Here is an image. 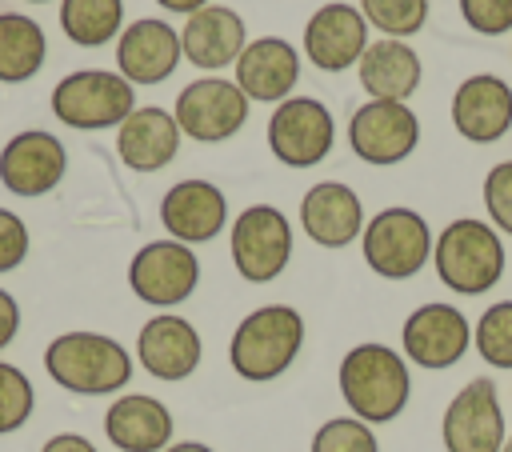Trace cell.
Instances as JSON below:
<instances>
[{
	"instance_id": "6da1fadb",
	"label": "cell",
	"mask_w": 512,
	"mask_h": 452,
	"mask_svg": "<svg viewBox=\"0 0 512 452\" xmlns=\"http://www.w3.org/2000/svg\"><path fill=\"white\" fill-rule=\"evenodd\" d=\"M336 384H340V396H344L348 412L364 424L396 420L408 408V396H412L408 360L400 352H392L388 344H376V340H364V344L344 352Z\"/></svg>"
},
{
	"instance_id": "7a4b0ae2",
	"label": "cell",
	"mask_w": 512,
	"mask_h": 452,
	"mask_svg": "<svg viewBox=\"0 0 512 452\" xmlns=\"http://www.w3.org/2000/svg\"><path fill=\"white\" fill-rule=\"evenodd\" d=\"M300 348H304V316L292 304H260L236 324L228 340V364L240 380L268 384L292 368Z\"/></svg>"
},
{
	"instance_id": "3957f363",
	"label": "cell",
	"mask_w": 512,
	"mask_h": 452,
	"mask_svg": "<svg viewBox=\"0 0 512 452\" xmlns=\"http://www.w3.org/2000/svg\"><path fill=\"white\" fill-rule=\"evenodd\" d=\"M48 376L76 396H108L132 380V356L104 332H60L44 348Z\"/></svg>"
},
{
	"instance_id": "277c9868",
	"label": "cell",
	"mask_w": 512,
	"mask_h": 452,
	"mask_svg": "<svg viewBox=\"0 0 512 452\" xmlns=\"http://www.w3.org/2000/svg\"><path fill=\"white\" fill-rule=\"evenodd\" d=\"M432 264L444 288L460 296H480L496 288L504 276V240L492 224L476 216H460L436 236Z\"/></svg>"
},
{
	"instance_id": "5b68a950",
	"label": "cell",
	"mask_w": 512,
	"mask_h": 452,
	"mask_svg": "<svg viewBox=\"0 0 512 452\" xmlns=\"http://www.w3.org/2000/svg\"><path fill=\"white\" fill-rule=\"evenodd\" d=\"M432 228L428 220L416 212V208H404V204H392V208H380L364 232H360V252H364V264L384 276V280H408L416 276L428 260H432Z\"/></svg>"
},
{
	"instance_id": "8992f818",
	"label": "cell",
	"mask_w": 512,
	"mask_h": 452,
	"mask_svg": "<svg viewBox=\"0 0 512 452\" xmlns=\"http://www.w3.org/2000/svg\"><path fill=\"white\" fill-rule=\"evenodd\" d=\"M232 264L248 284H272L292 260V224L272 204H248L228 232Z\"/></svg>"
},
{
	"instance_id": "52a82bcc",
	"label": "cell",
	"mask_w": 512,
	"mask_h": 452,
	"mask_svg": "<svg viewBox=\"0 0 512 452\" xmlns=\"http://www.w3.org/2000/svg\"><path fill=\"white\" fill-rule=\"evenodd\" d=\"M132 108H136L132 84L124 76H112L100 68L72 72L52 88V112L68 128H84V132L112 128V124H124L132 116Z\"/></svg>"
},
{
	"instance_id": "ba28073f",
	"label": "cell",
	"mask_w": 512,
	"mask_h": 452,
	"mask_svg": "<svg viewBox=\"0 0 512 452\" xmlns=\"http://www.w3.org/2000/svg\"><path fill=\"white\" fill-rule=\"evenodd\" d=\"M248 104L252 100L236 88V80L200 76L176 96V112L172 116H176L184 136H192L200 144H220V140H232L244 128Z\"/></svg>"
},
{
	"instance_id": "9c48e42d",
	"label": "cell",
	"mask_w": 512,
	"mask_h": 452,
	"mask_svg": "<svg viewBox=\"0 0 512 452\" xmlns=\"http://www.w3.org/2000/svg\"><path fill=\"white\" fill-rule=\"evenodd\" d=\"M420 144V120L400 100H368L348 120V148L376 168L400 164Z\"/></svg>"
},
{
	"instance_id": "30bf717a",
	"label": "cell",
	"mask_w": 512,
	"mask_h": 452,
	"mask_svg": "<svg viewBox=\"0 0 512 452\" xmlns=\"http://www.w3.org/2000/svg\"><path fill=\"white\" fill-rule=\"evenodd\" d=\"M200 284V260L180 240H152L128 264V288L152 308L184 304Z\"/></svg>"
},
{
	"instance_id": "8fae6325",
	"label": "cell",
	"mask_w": 512,
	"mask_h": 452,
	"mask_svg": "<svg viewBox=\"0 0 512 452\" xmlns=\"http://www.w3.org/2000/svg\"><path fill=\"white\" fill-rule=\"evenodd\" d=\"M440 440L448 452H500L508 440L504 412H500V392L488 376L468 380L444 408L440 420Z\"/></svg>"
},
{
	"instance_id": "7c38bea8",
	"label": "cell",
	"mask_w": 512,
	"mask_h": 452,
	"mask_svg": "<svg viewBox=\"0 0 512 452\" xmlns=\"http://www.w3.org/2000/svg\"><path fill=\"white\" fill-rule=\"evenodd\" d=\"M336 120L312 96H288L268 120V148L288 168H312L332 152Z\"/></svg>"
},
{
	"instance_id": "4fadbf2b",
	"label": "cell",
	"mask_w": 512,
	"mask_h": 452,
	"mask_svg": "<svg viewBox=\"0 0 512 452\" xmlns=\"http://www.w3.org/2000/svg\"><path fill=\"white\" fill-rule=\"evenodd\" d=\"M400 344L416 368L440 372V368L460 364V356L472 344V324L456 304L428 300V304L408 312V320L400 328Z\"/></svg>"
},
{
	"instance_id": "5bb4252c",
	"label": "cell",
	"mask_w": 512,
	"mask_h": 452,
	"mask_svg": "<svg viewBox=\"0 0 512 452\" xmlns=\"http://www.w3.org/2000/svg\"><path fill=\"white\" fill-rule=\"evenodd\" d=\"M364 48H368V20L360 8L344 0L320 4L304 24V56L320 72H344L360 64Z\"/></svg>"
},
{
	"instance_id": "9a60e30c",
	"label": "cell",
	"mask_w": 512,
	"mask_h": 452,
	"mask_svg": "<svg viewBox=\"0 0 512 452\" xmlns=\"http://www.w3.org/2000/svg\"><path fill=\"white\" fill-rule=\"evenodd\" d=\"M160 224L180 244H208L228 224V200L212 180H180L160 200Z\"/></svg>"
},
{
	"instance_id": "2e32d148",
	"label": "cell",
	"mask_w": 512,
	"mask_h": 452,
	"mask_svg": "<svg viewBox=\"0 0 512 452\" xmlns=\"http://www.w3.org/2000/svg\"><path fill=\"white\" fill-rule=\"evenodd\" d=\"M136 356H140L148 376L176 384V380H188L200 368L204 344H200V332L192 328V320H184L176 312H160L140 328Z\"/></svg>"
},
{
	"instance_id": "e0dca14e",
	"label": "cell",
	"mask_w": 512,
	"mask_h": 452,
	"mask_svg": "<svg viewBox=\"0 0 512 452\" xmlns=\"http://www.w3.org/2000/svg\"><path fill=\"white\" fill-rule=\"evenodd\" d=\"M68 168L64 144L52 132H16L0 152V184L16 196H44L60 184Z\"/></svg>"
},
{
	"instance_id": "ac0fdd59",
	"label": "cell",
	"mask_w": 512,
	"mask_h": 452,
	"mask_svg": "<svg viewBox=\"0 0 512 452\" xmlns=\"http://www.w3.org/2000/svg\"><path fill=\"white\" fill-rule=\"evenodd\" d=\"M364 204L340 180H320L300 200V228L320 248H348L364 232Z\"/></svg>"
},
{
	"instance_id": "d6986e66",
	"label": "cell",
	"mask_w": 512,
	"mask_h": 452,
	"mask_svg": "<svg viewBox=\"0 0 512 452\" xmlns=\"http://www.w3.org/2000/svg\"><path fill=\"white\" fill-rule=\"evenodd\" d=\"M184 48H180V32L168 24V20H132L124 32H120V44H116V64H120V76L128 84H160L176 72Z\"/></svg>"
},
{
	"instance_id": "ffe728a7",
	"label": "cell",
	"mask_w": 512,
	"mask_h": 452,
	"mask_svg": "<svg viewBox=\"0 0 512 452\" xmlns=\"http://www.w3.org/2000/svg\"><path fill=\"white\" fill-rule=\"evenodd\" d=\"M452 124L472 144H496L512 128V84L500 76H468L452 92Z\"/></svg>"
},
{
	"instance_id": "44dd1931",
	"label": "cell",
	"mask_w": 512,
	"mask_h": 452,
	"mask_svg": "<svg viewBox=\"0 0 512 452\" xmlns=\"http://www.w3.org/2000/svg\"><path fill=\"white\" fill-rule=\"evenodd\" d=\"M296 80H300V56H296V48L288 40L260 36V40L244 44V52L236 60V88L248 100L280 104V100H288Z\"/></svg>"
},
{
	"instance_id": "7402d4cb",
	"label": "cell",
	"mask_w": 512,
	"mask_h": 452,
	"mask_svg": "<svg viewBox=\"0 0 512 452\" xmlns=\"http://www.w3.org/2000/svg\"><path fill=\"white\" fill-rule=\"evenodd\" d=\"M104 436L120 452H164L172 444V412L144 392L116 396L104 412Z\"/></svg>"
},
{
	"instance_id": "603a6c76",
	"label": "cell",
	"mask_w": 512,
	"mask_h": 452,
	"mask_svg": "<svg viewBox=\"0 0 512 452\" xmlns=\"http://www.w3.org/2000/svg\"><path fill=\"white\" fill-rule=\"evenodd\" d=\"M248 36H244V20L240 12H232L228 4H204L200 12L188 16L184 32H180V48L196 68H224L236 64L244 52Z\"/></svg>"
},
{
	"instance_id": "cb8c5ba5",
	"label": "cell",
	"mask_w": 512,
	"mask_h": 452,
	"mask_svg": "<svg viewBox=\"0 0 512 452\" xmlns=\"http://www.w3.org/2000/svg\"><path fill=\"white\" fill-rule=\"evenodd\" d=\"M180 124L164 108H132L116 132V152L132 172H160L180 152Z\"/></svg>"
},
{
	"instance_id": "d4e9b609",
	"label": "cell",
	"mask_w": 512,
	"mask_h": 452,
	"mask_svg": "<svg viewBox=\"0 0 512 452\" xmlns=\"http://www.w3.org/2000/svg\"><path fill=\"white\" fill-rule=\"evenodd\" d=\"M360 84L372 100H408L420 88V56L404 40H380L368 44L360 56Z\"/></svg>"
},
{
	"instance_id": "484cf974",
	"label": "cell",
	"mask_w": 512,
	"mask_h": 452,
	"mask_svg": "<svg viewBox=\"0 0 512 452\" xmlns=\"http://www.w3.org/2000/svg\"><path fill=\"white\" fill-rule=\"evenodd\" d=\"M44 52H48V40L36 20L20 12H0V80L4 84H20L36 76L44 64Z\"/></svg>"
},
{
	"instance_id": "4316f807",
	"label": "cell",
	"mask_w": 512,
	"mask_h": 452,
	"mask_svg": "<svg viewBox=\"0 0 512 452\" xmlns=\"http://www.w3.org/2000/svg\"><path fill=\"white\" fill-rule=\"evenodd\" d=\"M124 0H64L60 4V28L80 48H100L120 32Z\"/></svg>"
},
{
	"instance_id": "83f0119b",
	"label": "cell",
	"mask_w": 512,
	"mask_h": 452,
	"mask_svg": "<svg viewBox=\"0 0 512 452\" xmlns=\"http://www.w3.org/2000/svg\"><path fill=\"white\" fill-rule=\"evenodd\" d=\"M472 344L484 364L512 368V300H496L480 312V320L472 328Z\"/></svg>"
},
{
	"instance_id": "f1b7e54d",
	"label": "cell",
	"mask_w": 512,
	"mask_h": 452,
	"mask_svg": "<svg viewBox=\"0 0 512 452\" xmlns=\"http://www.w3.org/2000/svg\"><path fill=\"white\" fill-rule=\"evenodd\" d=\"M360 12L388 40H404V36H412V32L424 28L428 0H360Z\"/></svg>"
},
{
	"instance_id": "f546056e",
	"label": "cell",
	"mask_w": 512,
	"mask_h": 452,
	"mask_svg": "<svg viewBox=\"0 0 512 452\" xmlns=\"http://www.w3.org/2000/svg\"><path fill=\"white\" fill-rule=\"evenodd\" d=\"M308 452H380V440H376L372 424H364L356 416H332L312 432Z\"/></svg>"
},
{
	"instance_id": "4dcf8cb0",
	"label": "cell",
	"mask_w": 512,
	"mask_h": 452,
	"mask_svg": "<svg viewBox=\"0 0 512 452\" xmlns=\"http://www.w3.org/2000/svg\"><path fill=\"white\" fill-rule=\"evenodd\" d=\"M32 404H36L32 380L16 364H4L0 360V436L4 432H16L32 416Z\"/></svg>"
},
{
	"instance_id": "1f68e13d",
	"label": "cell",
	"mask_w": 512,
	"mask_h": 452,
	"mask_svg": "<svg viewBox=\"0 0 512 452\" xmlns=\"http://www.w3.org/2000/svg\"><path fill=\"white\" fill-rule=\"evenodd\" d=\"M484 208L496 232L512 236V160H500L484 176Z\"/></svg>"
},
{
	"instance_id": "d6a6232c",
	"label": "cell",
	"mask_w": 512,
	"mask_h": 452,
	"mask_svg": "<svg viewBox=\"0 0 512 452\" xmlns=\"http://www.w3.org/2000/svg\"><path fill=\"white\" fill-rule=\"evenodd\" d=\"M464 24L480 36H504L512 32V0H460Z\"/></svg>"
},
{
	"instance_id": "836d02e7",
	"label": "cell",
	"mask_w": 512,
	"mask_h": 452,
	"mask_svg": "<svg viewBox=\"0 0 512 452\" xmlns=\"http://www.w3.org/2000/svg\"><path fill=\"white\" fill-rule=\"evenodd\" d=\"M24 256H28V228L16 212L0 208V272L20 268Z\"/></svg>"
},
{
	"instance_id": "e575fe53",
	"label": "cell",
	"mask_w": 512,
	"mask_h": 452,
	"mask_svg": "<svg viewBox=\"0 0 512 452\" xmlns=\"http://www.w3.org/2000/svg\"><path fill=\"white\" fill-rule=\"evenodd\" d=\"M16 332H20V304L12 300V292L0 288V348H8Z\"/></svg>"
},
{
	"instance_id": "d590c367",
	"label": "cell",
	"mask_w": 512,
	"mask_h": 452,
	"mask_svg": "<svg viewBox=\"0 0 512 452\" xmlns=\"http://www.w3.org/2000/svg\"><path fill=\"white\" fill-rule=\"evenodd\" d=\"M40 452H96V444L80 432H60V436H48Z\"/></svg>"
},
{
	"instance_id": "8d00e7d4",
	"label": "cell",
	"mask_w": 512,
	"mask_h": 452,
	"mask_svg": "<svg viewBox=\"0 0 512 452\" xmlns=\"http://www.w3.org/2000/svg\"><path fill=\"white\" fill-rule=\"evenodd\" d=\"M156 4L168 8V12H188V16H192V12H200L208 0H156Z\"/></svg>"
},
{
	"instance_id": "74e56055",
	"label": "cell",
	"mask_w": 512,
	"mask_h": 452,
	"mask_svg": "<svg viewBox=\"0 0 512 452\" xmlns=\"http://www.w3.org/2000/svg\"><path fill=\"white\" fill-rule=\"evenodd\" d=\"M164 452H216V448H208V444H200V440H180V444H168Z\"/></svg>"
},
{
	"instance_id": "f35d334b",
	"label": "cell",
	"mask_w": 512,
	"mask_h": 452,
	"mask_svg": "<svg viewBox=\"0 0 512 452\" xmlns=\"http://www.w3.org/2000/svg\"><path fill=\"white\" fill-rule=\"evenodd\" d=\"M500 452H512V436H508V440H504V448H500Z\"/></svg>"
},
{
	"instance_id": "ab89813d",
	"label": "cell",
	"mask_w": 512,
	"mask_h": 452,
	"mask_svg": "<svg viewBox=\"0 0 512 452\" xmlns=\"http://www.w3.org/2000/svg\"><path fill=\"white\" fill-rule=\"evenodd\" d=\"M32 4H44V0H32Z\"/></svg>"
}]
</instances>
